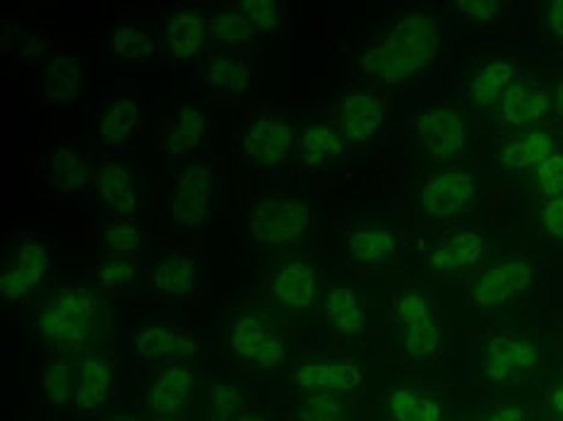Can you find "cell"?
Segmentation results:
<instances>
[{
  "instance_id": "6da1fadb",
  "label": "cell",
  "mask_w": 563,
  "mask_h": 421,
  "mask_svg": "<svg viewBox=\"0 0 563 421\" xmlns=\"http://www.w3.org/2000/svg\"><path fill=\"white\" fill-rule=\"evenodd\" d=\"M443 24L429 10L412 8L395 20L362 56V75L376 85H400L439 56Z\"/></svg>"
},
{
  "instance_id": "7a4b0ae2",
  "label": "cell",
  "mask_w": 563,
  "mask_h": 421,
  "mask_svg": "<svg viewBox=\"0 0 563 421\" xmlns=\"http://www.w3.org/2000/svg\"><path fill=\"white\" fill-rule=\"evenodd\" d=\"M111 313L104 295L89 285L56 289L34 315V330L48 347L80 354L95 350L109 333Z\"/></svg>"
},
{
  "instance_id": "3957f363",
  "label": "cell",
  "mask_w": 563,
  "mask_h": 421,
  "mask_svg": "<svg viewBox=\"0 0 563 421\" xmlns=\"http://www.w3.org/2000/svg\"><path fill=\"white\" fill-rule=\"evenodd\" d=\"M390 318L402 359L412 366H424L443 350V323L439 303L427 289H395L390 295Z\"/></svg>"
},
{
  "instance_id": "277c9868",
  "label": "cell",
  "mask_w": 563,
  "mask_h": 421,
  "mask_svg": "<svg viewBox=\"0 0 563 421\" xmlns=\"http://www.w3.org/2000/svg\"><path fill=\"white\" fill-rule=\"evenodd\" d=\"M540 282V265L525 253H506L496 258L472 282L467 301L472 309L498 311L530 297Z\"/></svg>"
},
{
  "instance_id": "5b68a950",
  "label": "cell",
  "mask_w": 563,
  "mask_h": 421,
  "mask_svg": "<svg viewBox=\"0 0 563 421\" xmlns=\"http://www.w3.org/2000/svg\"><path fill=\"white\" fill-rule=\"evenodd\" d=\"M479 366L494 386L528 383L542 372L544 342L528 333H496L482 342Z\"/></svg>"
},
{
  "instance_id": "8992f818",
  "label": "cell",
  "mask_w": 563,
  "mask_h": 421,
  "mask_svg": "<svg viewBox=\"0 0 563 421\" xmlns=\"http://www.w3.org/2000/svg\"><path fill=\"white\" fill-rule=\"evenodd\" d=\"M54 273V248L42 236H22L0 267V299L8 306L30 303L46 289Z\"/></svg>"
},
{
  "instance_id": "52a82bcc",
  "label": "cell",
  "mask_w": 563,
  "mask_h": 421,
  "mask_svg": "<svg viewBox=\"0 0 563 421\" xmlns=\"http://www.w3.org/2000/svg\"><path fill=\"white\" fill-rule=\"evenodd\" d=\"M412 131L421 152L448 169H457L470 143V121L463 109L433 104L417 111Z\"/></svg>"
},
{
  "instance_id": "ba28073f",
  "label": "cell",
  "mask_w": 563,
  "mask_h": 421,
  "mask_svg": "<svg viewBox=\"0 0 563 421\" xmlns=\"http://www.w3.org/2000/svg\"><path fill=\"white\" fill-rule=\"evenodd\" d=\"M227 347L234 359L258 372H275L287 359V337L261 313H241L227 328Z\"/></svg>"
},
{
  "instance_id": "9c48e42d",
  "label": "cell",
  "mask_w": 563,
  "mask_h": 421,
  "mask_svg": "<svg viewBox=\"0 0 563 421\" xmlns=\"http://www.w3.org/2000/svg\"><path fill=\"white\" fill-rule=\"evenodd\" d=\"M121 386V362L107 350H85L75 362L73 410L82 417L99 414L117 400Z\"/></svg>"
},
{
  "instance_id": "30bf717a",
  "label": "cell",
  "mask_w": 563,
  "mask_h": 421,
  "mask_svg": "<svg viewBox=\"0 0 563 421\" xmlns=\"http://www.w3.org/2000/svg\"><path fill=\"white\" fill-rule=\"evenodd\" d=\"M479 193L477 178L470 171L441 169L431 171L417 188V202L421 214L433 224L453 222L455 217L467 212Z\"/></svg>"
},
{
  "instance_id": "8fae6325",
  "label": "cell",
  "mask_w": 563,
  "mask_h": 421,
  "mask_svg": "<svg viewBox=\"0 0 563 421\" xmlns=\"http://www.w3.org/2000/svg\"><path fill=\"white\" fill-rule=\"evenodd\" d=\"M311 226V210L299 198H263L251 208L249 229L265 246H294L303 241Z\"/></svg>"
},
{
  "instance_id": "7c38bea8",
  "label": "cell",
  "mask_w": 563,
  "mask_h": 421,
  "mask_svg": "<svg viewBox=\"0 0 563 421\" xmlns=\"http://www.w3.org/2000/svg\"><path fill=\"white\" fill-rule=\"evenodd\" d=\"M133 352L150 364H190L200 354V340L178 321H147L133 330Z\"/></svg>"
},
{
  "instance_id": "4fadbf2b",
  "label": "cell",
  "mask_w": 563,
  "mask_h": 421,
  "mask_svg": "<svg viewBox=\"0 0 563 421\" xmlns=\"http://www.w3.org/2000/svg\"><path fill=\"white\" fill-rule=\"evenodd\" d=\"M294 145H297V133L291 123L285 117L267 111L253 117L239 140L243 162L263 169L282 167L291 157Z\"/></svg>"
},
{
  "instance_id": "5bb4252c",
  "label": "cell",
  "mask_w": 563,
  "mask_h": 421,
  "mask_svg": "<svg viewBox=\"0 0 563 421\" xmlns=\"http://www.w3.org/2000/svg\"><path fill=\"white\" fill-rule=\"evenodd\" d=\"M214 169L208 162H194L176 178L172 190V222L178 229H198L212 212Z\"/></svg>"
},
{
  "instance_id": "9a60e30c",
  "label": "cell",
  "mask_w": 563,
  "mask_h": 421,
  "mask_svg": "<svg viewBox=\"0 0 563 421\" xmlns=\"http://www.w3.org/2000/svg\"><path fill=\"white\" fill-rule=\"evenodd\" d=\"M321 323L330 340L352 344L368 330V303L360 287L330 285L321 297Z\"/></svg>"
},
{
  "instance_id": "2e32d148",
  "label": "cell",
  "mask_w": 563,
  "mask_h": 421,
  "mask_svg": "<svg viewBox=\"0 0 563 421\" xmlns=\"http://www.w3.org/2000/svg\"><path fill=\"white\" fill-rule=\"evenodd\" d=\"M364 368L347 356H335V359H316L303 362L291 368L289 386L303 395L313 392H340L354 395L364 386Z\"/></svg>"
},
{
  "instance_id": "e0dca14e",
  "label": "cell",
  "mask_w": 563,
  "mask_h": 421,
  "mask_svg": "<svg viewBox=\"0 0 563 421\" xmlns=\"http://www.w3.org/2000/svg\"><path fill=\"white\" fill-rule=\"evenodd\" d=\"M271 295L291 313L309 311L321 289V275L309 255H291L267 277Z\"/></svg>"
},
{
  "instance_id": "ac0fdd59",
  "label": "cell",
  "mask_w": 563,
  "mask_h": 421,
  "mask_svg": "<svg viewBox=\"0 0 563 421\" xmlns=\"http://www.w3.org/2000/svg\"><path fill=\"white\" fill-rule=\"evenodd\" d=\"M196 390V374L188 364L159 366L145 383V410L155 419L181 414Z\"/></svg>"
},
{
  "instance_id": "d6986e66",
  "label": "cell",
  "mask_w": 563,
  "mask_h": 421,
  "mask_svg": "<svg viewBox=\"0 0 563 421\" xmlns=\"http://www.w3.org/2000/svg\"><path fill=\"white\" fill-rule=\"evenodd\" d=\"M150 289L159 299L194 303L198 297V265L194 255L169 248L155 255L147 270Z\"/></svg>"
},
{
  "instance_id": "ffe728a7",
  "label": "cell",
  "mask_w": 563,
  "mask_h": 421,
  "mask_svg": "<svg viewBox=\"0 0 563 421\" xmlns=\"http://www.w3.org/2000/svg\"><path fill=\"white\" fill-rule=\"evenodd\" d=\"M386 121V99L374 89H352L338 104V131L350 145H366Z\"/></svg>"
},
{
  "instance_id": "44dd1931",
  "label": "cell",
  "mask_w": 563,
  "mask_h": 421,
  "mask_svg": "<svg viewBox=\"0 0 563 421\" xmlns=\"http://www.w3.org/2000/svg\"><path fill=\"white\" fill-rule=\"evenodd\" d=\"M486 239L477 229H455L443 234L427 255L429 267L445 279H457L479 265L486 255Z\"/></svg>"
},
{
  "instance_id": "7402d4cb",
  "label": "cell",
  "mask_w": 563,
  "mask_h": 421,
  "mask_svg": "<svg viewBox=\"0 0 563 421\" xmlns=\"http://www.w3.org/2000/svg\"><path fill=\"white\" fill-rule=\"evenodd\" d=\"M498 121L510 131H528V128H540L544 119L552 113V92L540 82L520 78L508 87L501 104L496 107Z\"/></svg>"
},
{
  "instance_id": "603a6c76",
  "label": "cell",
  "mask_w": 563,
  "mask_h": 421,
  "mask_svg": "<svg viewBox=\"0 0 563 421\" xmlns=\"http://www.w3.org/2000/svg\"><path fill=\"white\" fill-rule=\"evenodd\" d=\"M210 44L208 15L198 8H172L164 22V51L176 63H186L202 56Z\"/></svg>"
},
{
  "instance_id": "cb8c5ba5",
  "label": "cell",
  "mask_w": 563,
  "mask_h": 421,
  "mask_svg": "<svg viewBox=\"0 0 563 421\" xmlns=\"http://www.w3.org/2000/svg\"><path fill=\"white\" fill-rule=\"evenodd\" d=\"M556 140L547 128H528V131H516L504 135L501 145L496 149L498 167L508 174H520L540 167V164L554 155Z\"/></svg>"
},
{
  "instance_id": "d4e9b609",
  "label": "cell",
  "mask_w": 563,
  "mask_h": 421,
  "mask_svg": "<svg viewBox=\"0 0 563 421\" xmlns=\"http://www.w3.org/2000/svg\"><path fill=\"white\" fill-rule=\"evenodd\" d=\"M402 241L393 226L386 224H356L344 232L342 251L347 261L360 267H374L400 253Z\"/></svg>"
},
{
  "instance_id": "484cf974",
  "label": "cell",
  "mask_w": 563,
  "mask_h": 421,
  "mask_svg": "<svg viewBox=\"0 0 563 421\" xmlns=\"http://www.w3.org/2000/svg\"><path fill=\"white\" fill-rule=\"evenodd\" d=\"M520 78L518 63L510 58H494L482 63L479 68L472 70L465 85V101L470 109L486 111V109H496L501 104L504 95L508 92V87L514 85Z\"/></svg>"
},
{
  "instance_id": "4316f807",
  "label": "cell",
  "mask_w": 563,
  "mask_h": 421,
  "mask_svg": "<svg viewBox=\"0 0 563 421\" xmlns=\"http://www.w3.org/2000/svg\"><path fill=\"white\" fill-rule=\"evenodd\" d=\"M202 85L208 92L220 99H236L251 89L249 60L239 51L217 48L205 60Z\"/></svg>"
},
{
  "instance_id": "83f0119b",
  "label": "cell",
  "mask_w": 563,
  "mask_h": 421,
  "mask_svg": "<svg viewBox=\"0 0 563 421\" xmlns=\"http://www.w3.org/2000/svg\"><path fill=\"white\" fill-rule=\"evenodd\" d=\"M210 135V113L200 104H184L166 135V155L174 164L196 157Z\"/></svg>"
},
{
  "instance_id": "f1b7e54d",
  "label": "cell",
  "mask_w": 563,
  "mask_h": 421,
  "mask_svg": "<svg viewBox=\"0 0 563 421\" xmlns=\"http://www.w3.org/2000/svg\"><path fill=\"white\" fill-rule=\"evenodd\" d=\"M99 200L117 214V217H133L137 208V190H135V174L131 167L121 162L104 164L99 171L89 178Z\"/></svg>"
},
{
  "instance_id": "f546056e",
  "label": "cell",
  "mask_w": 563,
  "mask_h": 421,
  "mask_svg": "<svg viewBox=\"0 0 563 421\" xmlns=\"http://www.w3.org/2000/svg\"><path fill=\"white\" fill-rule=\"evenodd\" d=\"M350 149V143L340 135L338 128L328 123H306L301 133L299 162L303 171H323L330 167L332 159L344 157Z\"/></svg>"
},
{
  "instance_id": "4dcf8cb0",
  "label": "cell",
  "mask_w": 563,
  "mask_h": 421,
  "mask_svg": "<svg viewBox=\"0 0 563 421\" xmlns=\"http://www.w3.org/2000/svg\"><path fill=\"white\" fill-rule=\"evenodd\" d=\"M383 412H386V421H445L443 400L412 388L386 390Z\"/></svg>"
},
{
  "instance_id": "1f68e13d",
  "label": "cell",
  "mask_w": 563,
  "mask_h": 421,
  "mask_svg": "<svg viewBox=\"0 0 563 421\" xmlns=\"http://www.w3.org/2000/svg\"><path fill=\"white\" fill-rule=\"evenodd\" d=\"M82 89V68L70 56L48 54L42 63V95L48 104H70Z\"/></svg>"
},
{
  "instance_id": "d6a6232c",
  "label": "cell",
  "mask_w": 563,
  "mask_h": 421,
  "mask_svg": "<svg viewBox=\"0 0 563 421\" xmlns=\"http://www.w3.org/2000/svg\"><path fill=\"white\" fill-rule=\"evenodd\" d=\"M75 362H78V354L75 352L56 350L48 356L42 372V398L58 412L73 410Z\"/></svg>"
},
{
  "instance_id": "836d02e7",
  "label": "cell",
  "mask_w": 563,
  "mask_h": 421,
  "mask_svg": "<svg viewBox=\"0 0 563 421\" xmlns=\"http://www.w3.org/2000/svg\"><path fill=\"white\" fill-rule=\"evenodd\" d=\"M210 40H214L222 48H246L255 42V30L249 22L246 12L241 10V3H222L212 5L208 12Z\"/></svg>"
},
{
  "instance_id": "e575fe53",
  "label": "cell",
  "mask_w": 563,
  "mask_h": 421,
  "mask_svg": "<svg viewBox=\"0 0 563 421\" xmlns=\"http://www.w3.org/2000/svg\"><path fill=\"white\" fill-rule=\"evenodd\" d=\"M251 407L249 392L239 380L227 376L210 380L208 398H205V419L208 421H239Z\"/></svg>"
},
{
  "instance_id": "d590c367",
  "label": "cell",
  "mask_w": 563,
  "mask_h": 421,
  "mask_svg": "<svg viewBox=\"0 0 563 421\" xmlns=\"http://www.w3.org/2000/svg\"><path fill=\"white\" fill-rule=\"evenodd\" d=\"M137 123H140V104H137V101L131 99V97L117 99L107 109L104 119H101V123H99V133H97L99 145L119 147V145L131 143V140L135 137Z\"/></svg>"
},
{
  "instance_id": "8d00e7d4",
  "label": "cell",
  "mask_w": 563,
  "mask_h": 421,
  "mask_svg": "<svg viewBox=\"0 0 563 421\" xmlns=\"http://www.w3.org/2000/svg\"><path fill=\"white\" fill-rule=\"evenodd\" d=\"M46 169H48L51 188L60 190V193H73V190L82 188L89 178H92L89 176L87 162L75 155V152L68 147L51 149L46 159Z\"/></svg>"
},
{
  "instance_id": "74e56055",
  "label": "cell",
  "mask_w": 563,
  "mask_h": 421,
  "mask_svg": "<svg viewBox=\"0 0 563 421\" xmlns=\"http://www.w3.org/2000/svg\"><path fill=\"white\" fill-rule=\"evenodd\" d=\"M137 261L135 255H104L92 265V277L97 279L99 287L109 291H117V295H125L131 291L137 282Z\"/></svg>"
},
{
  "instance_id": "f35d334b",
  "label": "cell",
  "mask_w": 563,
  "mask_h": 421,
  "mask_svg": "<svg viewBox=\"0 0 563 421\" xmlns=\"http://www.w3.org/2000/svg\"><path fill=\"white\" fill-rule=\"evenodd\" d=\"M352 412H354L352 395H340V392L303 395V400L297 405L299 421H347L352 419Z\"/></svg>"
},
{
  "instance_id": "ab89813d",
  "label": "cell",
  "mask_w": 563,
  "mask_h": 421,
  "mask_svg": "<svg viewBox=\"0 0 563 421\" xmlns=\"http://www.w3.org/2000/svg\"><path fill=\"white\" fill-rule=\"evenodd\" d=\"M109 48L121 60L147 58L155 51V34L140 22H123L109 32Z\"/></svg>"
},
{
  "instance_id": "60d3db41",
  "label": "cell",
  "mask_w": 563,
  "mask_h": 421,
  "mask_svg": "<svg viewBox=\"0 0 563 421\" xmlns=\"http://www.w3.org/2000/svg\"><path fill=\"white\" fill-rule=\"evenodd\" d=\"M104 244L113 255H135L143 246V229L135 217H117L104 224Z\"/></svg>"
},
{
  "instance_id": "b9f144b4",
  "label": "cell",
  "mask_w": 563,
  "mask_h": 421,
  "mask_svg": "<svg viewBox=\"0 0 563 421\" xmlns=\"http://www.w3.org/2000/svg\"><path fill=\"white\" fill-rule=\"evenodd\" d=\"M255 34H273L285 20V3L279 0H239Z\"/></svg>"
},
{
  "instance_id": "7bdbcfd3",
  "label": "cell",
  "mask_w": 563,
  "mask_h": 421,
  "mask_svg": "<svg viewBox=\"0 0 563 421\" xmlns=\"http://www.w3.org/2000/svg\"><path fill=\"white\" fill-rule=\"evenodd\" d=\"M453 10L455 18L470 27H489V24L501 20L506 5L498 0H463V3H455Z\"/></svg>"
},
{
  "instance_id": "ee69618b",
  "label": "cell",
  "mask_w": 563,
  "mask_h": 421,
  "mask_svg": "<svg viewBox=\"0 0 563 421\" xmlns=\"http://www.w3.org/2000/svg\"><path fill=\"white\" fill-rule=\"evenodd\" d=\"M532 178L542 198L563 196V152H554V155H549L540 167H534Z\"/></svg>"
},
{
  "instance_id": "f6af8a7d",
  "label": "cell",
  "mask_w": 563,
  "mask_h": 421,
  "mask_svg": "<svg viewBox=\"0 0 563 421\" xmlns=\"http://www.w3.org/2000/svg\"><path fill=\"white\" fill-rule=\"evenodd\" d=\"M537 220H540V229L547 239L563 244V196L544 198L540 210H537Z\"/></svg>"
},
{
  "instance_id": "bcb514c9",
  "label": "cell",
  "mask_w": 563,
  "mask_h": 421,
  "mask_svg": "<svg viewBox=\"0 0 563 421\" xmlns=\"http://www.w3.org/2000/svg\"><path fill=\"white\" fill-rule=\"evenodd\" d=\"M544 414L552 421H563V368L552 378V383H549Z\"/></svg>"
},
{
  "instance_id": "7dc6e473",
  "label": "cell",
  "mask_w": 563,
  "mask_h": 421,
  "mask_svg": "<svg viewBox=\"0 0 563 421\" xmlns=\"http://www.w3.org/2000/svg\"><path fill=\"white\" fill-rule=\"evenodd\" d=\"M482 421H530V412L525 405L510 400L492 407V410L482 417Z\"/></svg>"
},
{
  "instance_id": "c3c4849f",
  "label": "cell",
  "mask_w": 563,
  "mask_h": 421,
  "mask_svg": "<svg viewBox=\"0 0 563 421\" xmlns=\"http://www.w3.org/2000/svg\"><path fill=\"white\" fill-rule=\"evenodd\" d=\"M544 27L547 34L563 46V0H549V3H544Z\"/></svg>"
},
{
  "instance_id": "681fc988",
  "label": "cell",
  "mask_w": 563,
  "mask_h": 421,
  "mask_svg": "<svg viewBox=\"0 0 563 421\" xmlns=\"http://www.w3.org/2000/svg\"><path fill=\"white\" fill-rule=\"evenodd\" d=\"M552 113H556V119L563 123V73L559 75L552 92Z\"/></svg>"
},
{
  "instance_id": "f907efd6",
  "label": "cell",
  "mask_w": 563,
  "mask_h": 421,
  "mask_svg": "<svg viewBox=\"0 0 563 421\" xmlns=\"http://www.w3.org/2000/svg\"><path fill=\"white\" fill-rule=\"evenodd\" d=\"M239 421H277L271 412V407H251V410L243 414Z\"/></svg>"
},
{
  "instance_id": "816d5d0a",
  "label": "cell",
  "mask_w": 563,
  "mask_h": 421,
  "mask_svg": "<svg viewBox=\"0 0 563 421\" xmlns=\"http://www.w3.org/2000/svg\"><path fill=\"white\" fill-rule=\"evenodd\" d=\"M104 421H143L137 414H111Z\"/></svg>"
},
{
  "instance_id": "f5cc1de1",
  "label": "cell",
  "mask_w": 563,
  "mask_h": 421,
  "mask_svg": "<svg viewBox=\"0 0 563 421\" xmlns=\"http://www.w3.org/2000/svg\"><path fill=\"white\" fill-rule=\"evenodd\" d=\"M155 421H186V419H178V417H172V419H155Z\"/></svg>"
},
{
  "instance_id": "db71d44e",
  "label": "cell",
  "mask_w": 563,
  "mask_h": 421,
  "mask_svg": "<svg viewBox=\"0 0 563 421\" xmlns=\"http://www.w3.org/2000/svg\"><path fill=\"white\" fill-rule=\"evenodd\" d=\"M347 421H354V419H347Z\"/></svg>"
}]
</instances>
